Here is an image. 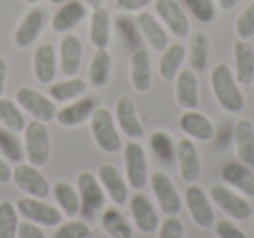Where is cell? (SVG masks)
Instances as JSON below:
<instances>
[{
    "instance_id": "obj_1",
    "label": "cell",
    "mask_w": 254,
    "mask_h": 238,
    "mask_svg": "<svg viewBox=\"0 0 254 238\" xmlns=\"http://www.w3.org/2000/svg\"><path fill=\"white\" fill-rule=\"evenodd\" d=\"M211 87L218 105L228 113H240L246 106V98L228 64L219 63L211 71Z\"/></svg>"
},
{
    "instance_id": "obj_2",
    "label": "cell",
    "mask_w": 254,
    "mask_h": 238,
    "mask_svg": "<svg viewBox=\"0 0 254 238\" xmlns=\"http://www.w3.org/2000/svg\"><path fill=\"white\" fill-rule=\"evenodd\" d=\"M23 150L28 164L44 167L51 157V137L47 125L33 119L23 130Z\"/></svg>"
},
{
    "instance_id": "obj_3",
    "label": "cell",
    "mask_w": 254,
    "mask_h": 238,
    "mask_svg": "<svg viewBox=\"0 0 254 238\" xmlns=\"http://www.w3.org/2000/svg\"><path fill=\"white\" fill-rule=\"evenodd\" d=\"M89 120H91V134L96 146L105 153H117L122 148V141H120V134L117 132L115 120L110 110L99 106L94 110Z\"/></svg>"
},
{
    "instance_id": "obj_4",
    "label": "cell",
    "mask_w": 254,
    "mask_h": 238,
    "mask_svg": "<svg viewBox=\"0 0 254 238\" xmlns=\"http://www.w3.org/2000/svg\"><path fill=\"white\" fill-rule=\"evenodd\" d=\"M16 103L19 105V108H23L35 120H40L44 123L53 122L56 119V103L30 85H23L16 91Z\"/></svg>"
},
{
    "instance_id": "obj_5",
    "label": "cell",
    "mask_w": 254,
    "mask_h": 238,
    "mask_svg": "<svg viewBox=\"0 0 254 238\" xmlns=\"http://www.w3.org/2000/svg\"><path fill=\"white\" fill-rule=\"evenodd\" d=\"M12 182L26 196H33V198H46L51 193L47 178L39 171V167L32 164H23V162L16 164L12 169Z\"/></svg>"
},
{
    "instance_id": "obj_6",
    "label": "cell",
    "mask_w": 254,
    "mask_h": 238,
    "mask_svg": "<svg viewBox=\"0 0 254 238\" xmlns=\"http://www.w3.org/2000/svg\"><path fill=\"white\" fill-rule=\"evenodd\" d=\"M18 214L25 221L35 223L39 226L54 228L61 224V210H58L54 205L44 202V198H33V196H23L16 202Z\"/></svg>"
},
{
    "instance_id": "obj_7",
    "label": "cell",
    "mask_w": 254,
    "mask_h": 238,
    "mask_svg": "<svg viewBox=\"0 0 254 238\" xmlns=\"http://www.w3.org/2000/svg\"><path fill=\"white\" fill-rule=\"evenodd\" d=\"M124 164H126L127 182L132 189H143L148 182V160L143 146L136 141H129L124 146Z\"/></svg>"
},
{
    "instance_id": "obj_8",
    "label": "cell",
    "mask_w": 254,
    "mask_h": 238,
    "mask_svg": "<svg viewBox=\"0 0 254 238\" xmlns=\"http://www.w3.org/2000/svg\"><path fill=\"white\" fill-rule=\"evenodd\" d=\"M150 184H152V191L155 195L159 207L166 216H176L181 210V196L178 193L174 182L171 181V178L166 172H153L152 179H150Z\"/></svg>"
},
{
    "instance_id": "obj_9",
    "label": "cell",
    "mask_w": 254,
    "mask_h": 238,
    "mask_svg": "<svg viewBox=\"0 0 254 238\" xmlns=\"http://www.w3.org/2000/svg\"><path fill=\"white\" fill-rule=\"evenodd\" d=\"M47 23V14L42 7H33L25 14V18L19 21L18 28L14 30V37L12 42L18 49H26L30 47L37 39L40 37V33L44 32Z\"/></svg>"
},
{
    "instance_id": "obj_10",
    "label": "cell",
    "mask_w": 254,
    "mask_h": 238,
    "mask_svg": "<svg viewBox=\"0 0 254 238\" xmlns=\"http://www.w3.org/2000/svg\"><path fill=\"white\" fill-rule=\"evenodd\" d=\"M211 198L226 216L237 221H246L253 216V207L237 193L223 184H214L211 188Z\"/></svg>"
},
{
    "instance_id": "obj_11",
    "label": "cell",
    "mask_w": 254,
    "mask_h": 238,
    "mask_svg": "<svg viewBox=\"0 0 254 238\" xmlns=\"http://www.w3.org/2000/svg\"><path fill=\"white\" fill-rule=\"evenodd\" d=\"M155 12L176 37L185 39L190 33V19L178 0H155Z\"/></svg>"
},
{
    "instance_id": "obj_12",
    "label": "cell",
    "mask_w": 254,
    "mask_h": 238,
    "mask_svg": "<svg viewBox=\"0 0 254 238\" xmlns=\"http://www.w3.org/2000/svg\"><path fill=\"white\" fill-rule=\"evenodd\" d=\"M187 198V207L190 210V216L193 219V223L200 228H212L214 224V210L209 202L205 191L197 184H190L185 193Z\"/></svg>"
},
{
    "instance_id": "obj_13",
    "label": "cell",
    "mask_w": 254,
    "mask_h": 238,
    "mask_svg": "<svg viewBox=\"0 0 254 238\" xmlns=\"http://www.w3.org/2000/svg\"><path fill=\"white\" fill-rule=\"evenodd\" d=\"M176 160L180 165L181 179L188 184H193L202 174V164L200 155L195 146V143L188 137L181 139L176 146Z\"/></svg>"
},
{
    "instance_id": "obj_14",
    "label": "cell",
    "mask_w": 254,
    "mask_h": 238,
    "mask_svg": "<svg viewBox=\"0 0 254 238\" xmlns=\"http://www.w3.org/2000/svg\"><path fill=\"white\" fill-rule=\"evenodd\" d=\"M33 75L40 84H53L58 73V61H56V49L51 42L40 44L33 53L32 60Z\"/></svg>"
},
{
    "instance_id": "obj_15",
    "label": "cell",
    "mask_w": 254,
    "mask_h": 238,
    "mask_svg": "<svg viewBox=\"0 0 254 238\" xmlns=\"http://www.w3.org/2000/svg\"><path fill=\"white\" fill-rule=\"evenodd\" d=\"M77 188L80 202L89 212H96L101 210L106 203V196L103 191V186L96 176L91 172H80L77 178Z\"/></svg>"
},
{
    "instance_id": "obj_16",
    "label": "cell",
    "mask_w": 254,
    "mask_h": 238,
    "mask_svg": "<svg viewBox=\"0 0 254 238\" xmlns=\"http://www.w3.org/2000/svg\"><path fill=\"white\" fill-rule=\"evenodd\" d=\"M98 179L101 182L106 195L115 202L117 205H124L129 198V188H127L126 179L122 178L120 171L112 164H103L98 169Z\"/></svg>"
},
{
    "instance_id": "obj_17",
    "label": "cell",
    "mask_w": 254,
    "mask_h": 238,
    "mask_svg": "<svg viewBox=\"0 0 254 238\" xmlns=\"http://www.w3.org/2000/svg\"><path fill=\"white\" fill-rule=\"evenodd\" d=\"M84 46L75 33H66L60 42V61L61 71L64 77H75L80 70Z\"/></svg>"
},
{
    "instance_id": "obj_18",
    "label": "cell",
    "mask_w": 254,
    "mask_h": 238,
    "mask_svg": "<svg viewBox=\"0 0 254 238\" xmlns=\"http://www.w3.org/2000/svg\"><path fill=\"white\" fill-rule=\"evenodd\" d=\"M96 108H98V106H96V98L75 99L73 103L63 106L61 110H58L56 119L54 120L63 127H77V125H82L84 122H87Z\"/></svg>"
},
{
    "instance_id": "obj_19",
    "label": "cell",
    "mask_w": 254,
    "mask_h": 238,
    "mask_svg": "<svg viewBox=\"0 0 254 238\" xmlns=\"http://www.w3.org/2000/svg\"><path fill=\"white\" fill-rule=\"evenodd\" d=\"M87 16V7L78 0H68L53 16L51 26L56 33H68Z\"/></svg>"
},
{
    "instance_id": "obj_20",
    "label": "cell",
    "mask_w": 254,
    "mask_h": 238,
    "mask_svg": "<svg viewBox=\"0 0 254 238\" xmlns=\"http://www.w3.org/2000/svg\"><path fill=\"white\" fill-rule=\"evenodd\" d=\"M117 122L124 134L129 139H139L145 134L143 123L139 122L138 113H136V106L129 96H122L117 101Z\"/></svg>"
},
{
    "instance_id": "obj_21",
    "label": "cell",
    "mask_w": 254,
    "mask_h": 238,
    "mask_svg": "<svg viewBox=\"0 0 254 238\" xmlns=\"http://www.w3.org/2000/svg\"><path fill=\"white\" fill-rule=\"evenodd\" d=\"M176 101L181 108L195 110L198 106V78L191 68L180 70L176 75Z\"/></svg>"
},
{
    "instance_id": "obj_22",
    "label": "cell",
    "mask_w": 254,
    "mask_h": 238,
    "mask_svg": "<svg viewBox=\"0 0 254 238\" xmlns=\"http://www.w3.org/2000/svg\"><path fill=\"white\" fill-rule=\"evenodd\" d=\"M131 84L138 92H146L152 87V58L146 49H136L131 54Z\"/></svg>"
},
{
    "instance_id": "obj_23",
    "label": "cell",
    "mask_w": 254,
    "mask_h": 238,
    "mask_svg": "<svg viewBox=\"0 0 254 238\" xmlns=\"http://www.w3.org/2000/svg\"><path fill=\"white\" fill-rule=\"evenodd\" d=\"M131 212L134 224L141 233H153L159 228V214H157L153 203L148 200V196L134 195L131 198Z\"/></svg>"
},
{
    "instance_id": "obj_24",
    "label": "cell",
    "mask_w": 254,
    "mask_h": 238,
    "mask_svg": "<svg viewBox=\"0 0 254 238\" xmlns=\"http://www.w3.org/2000/svg\"><path fill=\"white\" fill-rule=\"evenodd\" d=\"M235 58V80L242 85H251L254 82V47L249 40L239 39L233 44Z\"/></svg>"
},
{
    "instance_id": "obj_25",
    "label": "cell",
    "mask_w": 254,
    "mask_h": 238,
    "mask_svg": "<svg viewBox=\"0 0 254 238\" xmlns=\"http://www.w3.org/2000/svg\"><path fill=\"white\" fill-rule=\"evenodd\" d=\"M180 127L188 137L197 141H211L214 137V125L212 122L204 115L195 110H187L180 119Z\"/></svg>"
},
{
    "instance_id": "obj_26",
    "label": "cell",
    "mask_w": 254,
    "mask_h": 238,
    "mask_svg": "<svg viewBox=\"0 0 254 238\" xmlns=\"http://www.w3.org/2000/svg\"><path fill=\"white\" fill-rule=\"evenodd\" d=\"M237 158L247 167H254V125L251 120L242 119L233 129Z\"/></svg>"
},
{
    "instance_id": "obj_27",
    "label": "cell",
    "mask_w": 254,
    "mask_h": 238,
    "mask_svg": "<svg viewBox=\"0 0 254 238\" xmlns=\"http://www.w3.org/2000/svg\"><path fill=\"white\" fill-rule=\"evenodd\" d=\"M221 178L226 184L237 188L246 196L254 198V174L242 162H228L226 165H223Z\"/></svg>"
},
{
    "instance_id": "obj_28",
    "label": "cell",
    "mask_w": 254,
    "mask_h": 238,
    "mask_svg": "<svg viewBox=\"0 0 254 238\" xmlns=\"http://www.w3.org/2000/svg\"><path fill=\"white\" fill-rule=\"evenodd\" d=\"M89 39L96 49H106L112 42V18L108 9L96 7L89 21Z\"/></svg>"
},
{
    "instance_id": "obj_29",
    "label": "cell",
    "mask_w": 254,
    "mask_h": 238,
    "mask_svg": "<svg viewBox=\"0 0 254 238\" xmlns=\"http://www.w3.org/2000/svg\"><path fill=\"white\" fill-rule=\"evenodd\" d=\"M136 25H138L141 37L152 46V49L159 51V53H162V51L166 49L169 39H167V33H166V30H164V26L157 21L155 16L146 11L139 12V14L136 16Z\"/></svg>"
},
{
    "instance_id": "obj_30",
    "label": "cell",
    "mask_w": 254,
    "mask_h": 238,
    "mask_svg": "<svg viewBox=\"0 0 254 238\" xmlns=\"http://www.w3.org/2000/svg\"><path fill=\"white\" fill-rule=\"evenodd\" d=\"M87 91V82L77 77H70L68 80L54 82L49 87V96L54 103H70L82 98Z\"/></svg>"
},
{
    "instance_id": "obj_31",
    "label": "cell",
    "mask_w": 254,
    "mask_h": 238,
    "mask_svg": "<svg viewBox=\"0 0 254 238\" xmlns=\"http://www.w3.org/2000/svg\"><path fill=\"white\" fill-rule=\"evenodd\" d=\"M187 58V49L181 44H173L167 46L162 51V56L159 61V73L164 80H174L176 75L180 73L181 64Z\"/></svg>"
},
{
    "instance_id": "obj_32",
    "label": "cell",
    "mask_w": 254,
    "mask_h": 238,
    "mask_svg": "<svg viewBox=\"0 0 254 238\" xmlns=\"http://www.w3.org/2000/svg\"><path fill=\"white\" fill-rule=\"evenodd\" d=\"M53 195L64 216L71 217V219L78 216V212H80V209H82V202H80L78 193L75 191V188L70 182H66V181L56 182L53 188Z\"/></svg>"
},
{
    "instance_id": "obj_33",
    "label": "cell",
    "mask_w": 254,
    "mask_h": 238,
    "mask_svg": "<svg viewBox=\"0 0 254 238\" xmlns=\"http://www.w3.org/2000/svg\"><path fill=\"white\" fill-rule=\"evenodd\" d=\"M112 75V56L106 49H96L89 66V82L92 87L101 89L110 82Z\"/></svg>"
},
{
    "instance_id": "obj_34",
    "label": "cell",
    "mask_w": 254,
    "mask_h": 238,
    "mask_svg": "<svg viewBox=\"0 0 254 238\" xmlns=\"http://www.w3.org/2000/svg\"><path fill=\"white\" fill-rule=\"evenodd\" d=\"M103 230L112 238H132V228L122 212L115 207L106 209L101 216Z\"/></svg>"
},
{
    "instance_id": "obj_35",
    "label": "cell",
    "mask_w": 254,
    "mask_h": 238,
    "mask_svg": "<svg viewBox=\"0 0 254 238\" xmlns=\"http://www.w3.org/2000/svg\"><path fill=\"white\" fill-rule=\"evenodd\" d=\"M0 123L2 127L14 134H19L25 130L26 119L23 115L21 108L18 103L11 101V99L0 98Z\"/></svg>"
},
{
    "instance_id": "obj_36",
    "label": "cell",
    "mask_w": 254,
    "mask_h": 238,
    "mask_svg": "<svg viewBox=\"0 0 254 238\" xmlns=\"http://www.w3.org/2000/svg\"><path fill=\"white\" fill-rule=\"evenodd\" d=\"M209 49H211V42H209V35L202 30L195 32L190 39V64L193 71H205L209 60Z\"/></svg>"
},
{
    "instance_id": "obj_37",
    "label": "cell",
    "mask_w": 254,
    "mask_h": 238,
    "mask_svg": "<svg viewBox=\"0 0 254 238\" xmlns=\"http://www.w3.org/2000/svg\"><path fill=\"white\" fill-rule=\"evenodd\" d=\"M19 214L18 209L9 200L0 202V238H16L18 237Z\"/></svg>"
},
{
    "instance_id": "obj_38",
    "label": "cell",
    "mask_w": 254,
    "mask_h": 238,
    "mask_svg": "<svg viewBox=\"0 0 254 238\" xmlns=\"http://www.w3.org/2000/svg\"><path fill=\"white\" fill-rule=\"evenodd\" d=\"M150 146H152L153 153L159 160L164 164H169L176 158V146H174L173 137L164 130H155L150 136Z\"/></svg>"
},
{
    "instance_id": "obj_39",
    "label": "cell",
    "mask_w": 254,
    "mask_h": 238,
    "mask_svg": "<svg viewBox=\"0 0 254 238\" xmlns=\"http://www.w3.org/2000/svg\"><path fill=\"white\" fill-rule=\"evenodd\" d=\"M0 151L5 155V158L14 164H19L25 157V150H23L21 141L16 137L14 132L7 129H0Z\"/></svg>"
},
{
    "instance_id": "obj_40",
    "label": "cell",
    "mask_w": 254,
    "mask_h": 238,
    "mask_svg": "<svg viewBox=\"0 0 254 238\" xmlns=\"http://www.w3.org/2000/svg\"><path fill=\"white\" fill-rule=\"evenodd\" d=\"M117 30H119L120 37H122V40L126 42V46L129 47V49H132V51L141 49L143 39L136 23H132L131 19L126 18V16H122V18L117 19Z\"/></svg>"
},
{
    "instance_id": "obj_41",
    "label": "cell",
    "mask_w": 254,
    "mask_h": 238,
    "mask_svg": "<svg viewBox=\"0 0 254 238\" xmlns=\"http://www.w3.org/2000/svg\"><path fill=\"white\" fill-rule=\"evenodd\" d=\"M183 2L200 23L209 25L218 16V7H216L214 0H183Z\"/></svg>"
},
{
    "instance_id": "obj_42",
    "label": "cell",
    "mask_w": 254,
    "mask_h": 238,
    "mask_svg": "<svg viewBox=\"0 0 254 238\" xmlns=\"http://www.w3.org/2000/svg\"><path fill=\"white\" fill-rule=\"evenodd\" d=\"M92 231L87 223L80 219H71L68 223L58 224L53 238H91Z\"/></svg>"
},
{
    "instance_id": "obj_43",
    "label": "cell",
    "mask_w": 254,
    "mask_h": 238,
    "mask_svg": "<svg viewBox=\"0 0 254 238\" xmlns=\"http://www.w3.org/2000/svg\"><path fill=\"white\" fill-rule=\"evenodd\" d=\"M235 33L242 40H249L254 37V0L237 16Z\"/></svg>"
},
{
    "instance_id": "obj_44",
    "label": "cell",
    "mask_w": 254,
    "mask_h": 238,
    "mask_svg": "<svg viewBox=\"0 0 254 238\" xmlns=\"http://www.w3.org/2000/svg\"><path fill=\"white\" fill-rule=\"evenodd\" d=\"M183 223L176 216H167L159 231V238H183Z\"/></svg>"
},
{
    "instance_id": "obj_45",
    "label": "cell",
    "mask_w": 254,
    "mask_h": 238,
    "mask_svg": "<svg viewBox=\"0 0 254 238\" xmlns=\"http://www.w3.org/2000/svg\"><path fill=\"white\" fill-rule=\"evenodd\" d=\"M214 230L218 238H247V235L230 221H219Z\"/></svg>"
},
{
    "instance_id": "obj_46",
    "label": "cell",
    "mask_w": 254,
    "mask_h": 238,
    "mask_svg": "<svg viewBox=\"0 0 254 238\" xmlns=\"http://www.w3.org/2000/svg\"><path fill=\"white\" fill-rule=\"evenodd\" d=\"M152 2H155V0H115V7L122 14H131V12L145 9Z\"/></svg>"
},
{
    "instance_id": "obj_47",
    "label": "cell",
    "mask_w": 254,
    "mask_h": 238,
    "mask_svg": "<svg viewBox=\"0 0 254 238\" xmlns=\"http://www.w3.org/2000/svg\"><path fill=\"white\" fill-rule=\"evenodd\" d=\"M16 238H47V237L40 230L39 224L30 223V221H23L18 226V237Z\"/></svg>"
},
{
    "instance_id": "obj_48",
    "label": "cell",
    "mask_w": 254,
    "mask_h": 238,
    "mask_svg": "<svg viewBox=\"0 0 254 238\" xmlns=\"http://www.w3.org/2000/svg\"><path fill=\"white\" fill-rule=\"evenodd\" d=\"M12 181V167L5 158L0 157V184H7Z\"/></svg>"
},
{
    "instance_id": "obj_49",
    "label": "cell",
    "mask_w": 254,
    "mask_h": 238,
    "mask_svg": "<svg viewBox=\"0 0 254 238\" xmlns=\"http://www.w3.org/2000/svg\"><path fill=\"white\" fill-rule=\"evenodd\" d=\"M7 61L4 60V58H0V98H2V94H4L5 91V82H7Z\"/></svg>"
},
{
    "instance_id": "obj_50",
    "label": "cell",
    "mask_w": 254,
    "mask_h": 238,
    "mask_svg": "<svg viewBox=\"0 0 254 238\" xmlns=\"http://www.w3.org/2000/svg\"><path fill=\"white\" fill-rule=\"evenodd\" d=\"M240 0H218V5L221 11H232L233 7L239 5Z\"/></svg>"
},
{
    "instance_id": "obj_51",
    "label": "cell",
    "mask_w": 254,
    "mask_h": 238,
    "mask_svg": "<svg viewBox=\"0 0 254 238\" xmlns=\"http://www.w3.org/2000/svg\"><path fill=\"white\" fill-rule=\"evenodd\" d=\"M87 2H89V5H91L92 9L103 7V5H105V0H87Z\"/></svg>"
},
{
    "instance_id": "obj_52",
    "label": "cell",
    "mask_w": 254,
    "mask_h": 238,
    "mask_svg": "<svg viewBox=\"0 0 254 238\" xmlns=\"http://www.w3.org/2000/svg\"><path fill=\"white\" fill-rule=\"evenodd\" d=\"M49 2H51L53 5H63L64 2H68V0H49Z\"/></svg>"
},
{
    "instance_id": "obj_53",
    "label": "cell",
    "mask_w": 254,
    "mask_h": 238,
    "mask_svg": "<svg viewBox=\"0 0 254 238\" xmlns=\"http://www.w3.org/2000/svg\"><path fill=\"white\" fill-rule=\"evenodd\" d=\"M25 2H28V4H39L40 0H25Z\"/></svg>"
},
{
    "instance_id": "obj_54",
    "label": "cell",
    "mask_w": 254,
    "mask_h": 238,
    "mask_svg": "<svg viewBox=\"0 0 254 238\" xmlns=\"http://www.w3.org/2000/svg\"><path fill=\"white\" fill-rule=\"evenodd\" d=\"M253 230H254V221H253Z\"/></svg>"
}]
</instances>
